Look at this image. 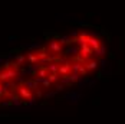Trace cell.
I'll return each instance as SVG.
<instances>
[{
  "label": "cell",
  "instance_id": "cell-1",
  "mask_svg": "<svg viewBox=\"0 0 125 124\" xmlns=\"http://www.w3.org/2000/svg\"><path fill=\"white\" fill-rule=\"evenodd\" d=\"M43 48H45V50H46V53L49 55V58H52L53 61H58V59L61 58V55L63 53V50H65L63 46L59 43L58 37H52V39H49Z\"/></svg>",
  "mask_w": 125,
  "mask_h": 124
},
{
  "label": "cell",
  "instance_id": "cell-2",
  "mask_svg": "<svg viewBox=\"0 0 125 124\" xmlns=\"http://www.w3.org/2000/svg\"><path fill=\"white\" fill-rule=\"evenodd\" d=\"M94 56V52H92V49L88 46L86 43H83V45H79L78 46V55H76V58L75 59H78V61H81V62H85L89 61L91 58Z\"/></svg>",
  "mask_w": 125,
  "mask_h": 124
},
{
  "label": "cell",
  "instance_id": "cell-3",
  "mask_svg": "<svg viewBox=\"0 0 125 124\" xmlns=\"http://www.w3.org/2000/svg\"><path fill=\"white\" fill-rule=\"evenodd\" d=\"M58 62H59V71H58L59 78H65V76H68L72 72V69H71V59H68V58H59Z\"/></svg>",
  "mask_w": 125,
  "mask_h": 124
},
{
  "label": "cell",
  "instance_id": "cell-4",
  "mask_svg": "<svg viewBox=\"0 0 125 124\" xmlns=\"http://www.w3.org/2000/svg\"><path fill=\"white\" fill-rule=\"evenodd\" d=\"M16 92H17V97H19L20 99H25L23 104H26L27 99L32 102V99H33V91L27 89V88L23 87V85H19V87L16 88Z\"/></svg>",
  "mask_w": 125,
  "mask_h": 124
},
{
  "label": "cell",
  "instance_id": "cell-5",
  "mask_svg": "<svg viewBox=\"0 0 125 124\" xmlns=\"http://www.w3.org/2000/svg\"><path fill=\"white\" fill-rule=\"evenodd\" d=\"M101 43H102V40L95 33H91V36H89V39H88V42H86V45L92 49V52H96V50L99 49Z\"/></svg>",
  "mask_w": 125,
  "mask_h": 124
},
{
  "label": "cell",
  "instance_id": "cell-6",
  "mask_svg": "<svg viewBox=\"0 0 125 124\" xmlns=\"http://www.w3.org/2000/svg\"><path fill=\"white\" fill-rule=\"evenodd\" d=\"M83 66H85L86 72H92V71L98 69V61H96L95 58H91L89 61H86L85 63H83Z\"/></svg>",
  "mask_w": 125,
  "mask_h": 124
},
{
  "label": "cell",
  "instance_id": "cell-7",
  "mask_svg": "<svg viewBox=\"0 0 125 124\" xmlns=\"http://www.w3.org/2000/svg\"><path fill=\"white\" fill-rule=\"evenodd\" d=\"M43 66L48 69L49 74H58V71H59V62L58 61H50L49 63H46Z\"/></svg>",
  "mask_w": 125,
  "mask_h": 124
},
{
  "label": "cell",
  "instance_id": "cell-8",
  "mask_svg": "<svg viewBox=\"0 0 125 124\" xmlns=\"http://www.w3.org/2000/svg\"><path fill=\"white\" fill-rule=\"evenodd\" d=\"M48 69L43 66V65H40V68H39L38 71H36V74H35V76L36 78H40V79H43V78H48Z\"/></svg>",
  "mask_w": 125,
  "mask_h": 124
},
{
  "label": "cell",
  "instance_id": "cell-9",
  "mask_svg": "<svg viewBox=\"0 0 125 124\" xmlns=\"http://www.w3.org/2000/svg\"><path fill=\"white\" fill-rule=\"evenodd\" d=\"M53 88V85L50 84V81L48 79V78H43V79H40V89L43 91H49V89H52Z\"/></svg>",
  "mask_w": 125,
  "mask_h": 124
},
{
  "label": "cell",
  "instance_id": "cell-10",
  "mask_svg": "<svg viewBox=\"0 0 125 124\" xmlns=\"http://www.w3.org/2000/svg\"><path fill=\"white\" fill-rule=\"evenodd\" d=\"M14 62L19 65V66H23V65H26L27 62H26V56L25 53H20V55H16V58H14Z\"/></svg>",
  "mask_w": 125,
  "mask_h": 124
},
{
  "label": "cell",
  "instance_id": "cell-11",
  "mask_svg": "<svg viewBox=\"0 0 125 124\" xmlns=\"http://www.w3.org/2000/svg\"><path fill=\"white\" fill-rule=\"evenodd\" d=\"M48 79L50 81L52 85H56V84L61 81V78H59V75L58 74H48Z\"/></svg>",
  "mask_w": 125,
  "mask_h": 124
},
{
  "label": "cell",
  "instance_id": "cell-12",
  "mask_svg": "<svg viewBox=\"0 0 125 124\" xmlns=\"http://www.w3.org/2000/svg\"><path fill=\"white\" fill-rule=\"evenodd\" d=\"M58 40H59V43H61V45H71V43H72V42H73V39H71V37L69 36H59L58 37Z\"/></svg>",
  "mask_w": 125,
  "mask_h": 124
},
{
  "label": "cell",
  "instance_id": "cell-13",
  "mask_svg": "<svg viewBox=\"0 0 125 124\" xmlns=\"http://www.w3.org/2000/svg\"><path fill=\"white\" fill-rule=\"evenodd\" d=\"M105 52H106V50H105V43L102 42V43H101V46H99V49L96 50V52H94V55H95V56H98V58H102V56L105 55Z\"/></svg>",
  "mask_w": 125,
  "mask_h": 124
},
{
  "label": "cell",
  "instance_id": "cell-14",
  "mask_svg": "<svg viewBox=\"0 0 125 124\" xmlns=\"http://www.w3.org/2000/svg\"><path fill=\"white\" fill-rule=\"evenodd\" d=\"M55 87H56V92H59V91H62V89H63V85H62V84H56Z\"/></svg>",
  "mask_w": 125,
  "mask_h": 124
}]
</instances>
